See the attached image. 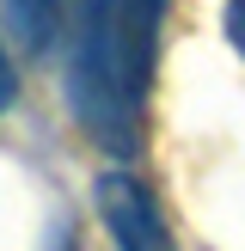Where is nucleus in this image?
I'll return each instance as SVG.
<instances>
[{
    "instance_id": "obj_1",
    "label": "nucleus",
    "mask_w": 245,
    "mask_h": 251,
    "mask_svg": "<svg viewBox=\"0 0 245 251\" xmlns=\"http://www.w3.org/2000/svg\"><path fill=\"white\" fill-rule=\"evenodd\" d=\"M166 0H80L68 37V110L104 153L129 159L141 147L153 43Z\"/></svg>"
},
{
    "instance_id": "obj_5",
    "label": "nucleus",
    "mask_w": 245,
    "mask_h": 251,
    "mask_svg": "<svg viewBox=\"0 0 245 251\" xmlns=\"http://www.w3.org/2000/svg\"><path fill=\"white\" fill-rule=\"evenodd\" d=\"M12 104V61H6V49H0V110Z\"/></svg>"
},
{
    "instance_id": "obj_3",
    "label": "nucleus",
    "mask_w": 245,
    "mask_h": 251,
    "mask_svg": "<svg viewBox=\"0 0 245 251\" xmlns=\"http://www.w3.org/2000/svg\"><path fill=\"white\" fill-rule=\"evenodd\" d=\"M0 25L19 49H49L55 43V25H61V0H6L0 6Z\"/></svg>"
},
{
    "instance_id": "obj_4",
    "label": "nucleus",
    "mask_w": 245,
    "mask_h": 251,
    "mask_svg": "<svg viewBox=\"0 0 245 251\" xmlns=\"http://www.w3.org/2000/svg\"><path fill=\"white\" fill-rule=\"evenodd\" d=\"M227 37H233V49L245 55V0H227Z\"/></svg>"
},
{
    "instance_id": "obj_2",
    "label": "nucleus",
    "mask_w": 245,
    "mask_h": 251,
    "mask_svg": "<svg viewBox=\"0 0 245 251\" xmlns=\"http://www.w3.org/2000/svg\"><path fill=\"white\" fill-rule=\"evenodd\" d=\"M98 215H104L110 239L129 245V251H153V245H166L159 202L129 178V172H104V178H98Z\"/></svg>"
}]
</instances>
